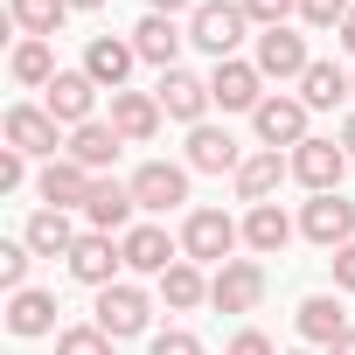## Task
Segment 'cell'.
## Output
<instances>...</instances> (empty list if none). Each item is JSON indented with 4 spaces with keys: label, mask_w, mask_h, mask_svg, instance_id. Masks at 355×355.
<instances>
[{
    "label": "cell",
    "mask_w": 355,
    "mask_h": 355,
    "mask_svg": "<svg viewBox=\"0 0 355 355\" xmlns=\"http://www.w3.org/2000/svg\"><path fill=\"white\" fill-rule=\"evenodd\" d=\"M244 244V223L223 209H189L182 216V258L189 265H230V251Z\"/></svg>",
    "instance_id": "obj_1"
},
{
    "label": "cell",
    "mask_w": 355,
    "mask_h": 355,
    "mask_svg": "<svg viewBox=\"0 0 355 355\" xmlns=\"http://www.w3.org/2000/svg\"><path fill=\"white\" fill-rule=\"evenodd\" d=\"M244 28H251L244 0H202V8L189 15V42H196L202 56H216V63H230V56H237Z\"/></svg>",
    "instance_id": "obj_2"
},
{
    "label": "cell",
    "mask_w": 355,
    "mask_h": 355,
    "mask_svg": "<svg viewBox=\"0 0 355 355\" xmlns=\"http://www.w3.org/2000/svg\"><path fill=\"white\" fill-rule=\"evenodd\" d=\"M306 105H300V91H272L258 112H251V125H258V146H272V153H293L300 139H313L306 132Z\"/></svg>",
    "instance_id": "obj_3"
},
{
    "label": "cell",
    "mask_w": 355,
    "mask_h": 355,
    "mask_svg": "<svg viewBox=\"0 0 355 355\" xmlns=\"http://www.w3.org/2000/svg\"><path fill=\"white\" fill-rule=\"evenodd\" d=\"M251 63H258V77H265V84H300V77L313 70V56H306V35H293V28H258V49H251Z\"/></svg>",
    "instance_id": "obj_4"
},
{
    "label": "cell",
    "mask_w": 355,
    "mask_h": 355,
    "mask_svg": "<svg viewBox=\"0 0 355 355\" xmlns=\"http://www.w3.org/2000/svg\"><path fill=\"white\" fill-rule=\"evenodd\" d=\"M63 265H70V279H77V286H91V293H105V286H119V279H125V251H119V237H105V230H84V237H77V251H70Z\"/></svg>",
    "instance_id": "obj_5"
},
{
    "label": "cell",
    "mask_w": 355,
    "mask_h": 355,
    "mask_svg": "<svg viewBox=\"0 0 355 355\" xmlns=\"http://www.w3.org/2000/svg\"><path fill=\"white\" fill-rule=\"evenodd\" d=\"M132 202H139L146 216L182 209V202H189V167H174V160H139V167H132Z\"/></svg>",
    "instance_id": "obj_6"
},
{
    "label": "cell",
    "mask_w": 355,
    "mask_h": 355,
    "mask_svg": "<svg viewBox=\"0 0 355 355\" xmlns=\"http://www.w3.org/2000/svg\"><path fill=\"white\" fill-rule=\"evenodd\" d=\"M258 300H265V265L258 258H230V265L209 272V306L216 313H251Z\"/></svg>",
    "instance_id": "obj_7"
},
{
    "label": "cell",
    "mask_w": 355,
    "mask_h": 355,
    "mask_svg": "<svg viewBox=\"0 0 355 355\" xmlns=\"http://www.w3.org/2000/svg\"><path fill=\"white\" fill-rule=\"evenodd\" d=\"M146 320H153V300H146V286L119 279V286H105V293H98V327H105L112 341H132V334H146Z\"/></svg>",
    "instance_id": "obj_8"
},
{
    "label": "cell",
    "mask_w": 355,
    "mask_h": 355,
    "mask_svg": "<svg viewBox=\"0 0 355 355\" xmlns=\"http://www.w3.org/2000/svg\"><path fill=\"white\" fill-rule=\"evenodd\" d=\"M300 237L306 244H320V251H341V244H355V202L334 189V196H313L306 209H300Z\"/></svg>",
    "instance_id": "obj_9"
},
{
    "label": "cell",
    "mask_w": 355,
    "mask_h": 355,
    "mask_svg": "<svg viewBox=\"0 0 355 355\" xmlns=\"http://www.w3.org/2000/svg\"><path fill=\"white\" fill-rule=\"evenodd\" d=\"M341 174H348V146H341V139H300V146H293V182H300V189L334 196Z\"/></svg>",
    "instance_id": "obj_10"
},
{
    "label": "cell",
    "mask_w": 355,
    "mask_h": 355,
    "mask_svg": "<svg viewBox=\"0 0 355 355\" xmlns=\"http://www.w3.org/2000/svg\"><path fill=\"white\" fill-rule=\"evenodd\" d=\"M209 98H216L223 112H258L272 91H265V77H258V63H251V56H230V63H216V70H209Z\"/></svg>",
    "instance_id": "obj_11"
},
{
    "label": "cell",
    "mask_w": 355,
    "mask_h": 355,
    "mask_svg": "<svg viewBox=\"0 0 355 355\" xmlns=\"http://www.w3.org/2000/svg\"><path fill=\"white\" fill-rule=\"evenodd\" d=\"M8 146H21L28 160H63L70 139H63V125H56L42 105H15V112H8Z\"/></svg>",
    "instance_id": "obj_12"
},
{
    "label": "cell",
    "mask_w": 355,
    "mask_h": 355,
    "mask_svg": "<svg viewBox=\"0 0 355 355\" xmlns=\"http://www.w3.org/2000/svg\"><path fill=\"white\" fill-rule=\"evenodd\" d=\"M153 98H160L167 119H182V125H202L209 105H216V98H209V77H196V70H160Z\"/></svg>",
    "instance_id": "obj_13"
},
{
    "label": "cell",
    "mask_w": 355,
    "mask_h": 355,
    "mask_svg": "<svg viewBox=\"0 0 355 355\" xmlns=\"http://www.w3.org/2000/svg\"><path fill=\"white\" fill-rule=\"evenodd\" d=\"M119 251H125V272H146V279H160L167 265H182V237H167L160 223H132L119 237Z\"/></svg>",
    "instance_id": "obj_14"
},
{
    "label": "cell",
    "mask_w": 355,
    "mask_h": 355,
    "mask_svg": "<svg viewBox=\"0 0 355 355\" xmlns=\"http://www.w3.org/2000/svg\"><path fill=\"white\" fill-rule=\"evenodd\" d=\"M132 182H112V174H98L91 182V196H84V223L91 230H105V237H125L132 230Z\"/></svg>",
    "instance_id": "obj_15"
},
{
    "label": "cell",
    "mask_w": 355,
    "mask_h": 355,
    "mask_svg": "<svg viewBox=\"0 0 355 355\" xmlns=\"http://www.w3.org/2000/svg\"><path fill=\"white\" fill-rule=\"evenodd\" d=\"M132 63H139L132 35H91V42H84V77H91L98 91H125Z\"/></svg>",
    "instance_id": "obj_16"
},
{
    "label": "cell",
    "mask_w": 355,
    "mask_h": 355,
    "mask_svg": "<svg viewBox=\"0 0 355 355\" xmlns=\"http://www.w3.org/2000/svg\"><path fill=\"white\" fill-rule=\"evenodd\" d=\"M91 105H98V84H91V77H84V70H56V84H49V91H42V112H49V119H56V125H70V132H77V125H91V119H98V112H91Z\"/></svg>",
    "instance_id": "obj_17"
},
{
    "label": "cell",
    "mask_w": 355,
    "mask_h": 355,
    "mask_svg": "<svg viewBox=\"0 0 355 355\" xmlns=\"http://www.w3.org/2000/svg\"><path fill=\"white\" fill-rule=\"evenodd\" d=\"M91 182H98V174H91V167H77V160L63 153V160H42V174H35V196H42V209H84Z\"/></svg>",
    "instance_id": "obj_18"
},
{
    "label": "cell",
    "mask_w": 355,
    "mask_h": 355,
    "mask_svg": "<svg viewBox=\"0 0 355 355\" xmlns=\"http://www.w3.org/2000/svg\"><path fill=\"white\" fill-rule=\"evenodd\" d=\"M286 174H293V153H272V146L244 153V167L230 174V182H237V202H251V209H258V202H272Z\"/></svg>",
    "instance_id": "obj_19"
},
{
    "label": "cell",
    "mask_w": 355,
    "mask_h": 355,
    "mask_svg": "<svg viewBox=\"0 0 355 355\" xmlns=\"http://www.w3.org/2000/svg\"><path fill=\"white\" fill-rule=\"evenodd\" d=\"M160 98L153 91H112V125H119V139L125 146H146L153 132H160Z\"/></svg>",
    "instance_id": "obj_20"
},
{
    "label": "cell",
    "mask_w": 355,
    "mask_h": 355,
    "mask_svg": "<svg viewBox=\"0 0 355 355\" xmlns=\"http://www.w3.org/2000/svg\"><path fill=\"white\" fill-rule=\"evenodd\" d=\"M244 167V153H237V139L223 132V125H189V174H237Z\"/></svg>",
    "instance_id": "obj_21"
},
{
    "label": "cell",
    "mask_w": 355,
    "mask_h": 355,
    "mask_svg": "<svg viewBox=\"0 0 355 355\" xmlns=\"http://www.w3.org/2000/svg\"><path fill=\"white\" fill-rule=\"evenodd\" d=\"M8 334H21V341L63 334V327H56V293H42V286H21V293H8Z\"/></svg>",
    "instance_id": "obj_22"
},
{
    "label": "cell",
    "mask_w": 355,
    "mask_h": 355,
    "mask_svg": "<svg viewBox=\"0 0 355 355\" xmlns=\"http://www.w3.org/2000/svg\"><path fill=\"white\" fill-rule=\"evenodd\" d=\"M293 320H300V341H306V348H334V341L348 334V313H341L334 293H306Z\"/></svg>",
    "instance_id": "obj_23"
},
{
    "label": "cell",
    "mask_w": 355,
    "mask_h": 355,
    "mask_svg": "<svg viewBox=\"0 0 355 355\" xmlns=\"http://www.w3.org/2000/svg\"><path fill=\"white\" fill-rule=\"evenodd\" d=\"M77 237H84V230L70 223V209H35V216H28V230H21V244H28L35 258H70V251H77Z\"/></svg>",
    "instance_id": "obj_24"
},
{
    "label": "cell",
    "mask_w": 355,
    "mask_h": 355,
    "mask_svg": "<svg viewBox=\"0 0 355 355\" xmlns=\"http://www.w3.org/2000/svg\"><path fill=\"white\" fill-rule=\"evenodd\" d=\"M182 42H189V28H174L167 15H146V21L132 28V49H139V63H153V70H182V63H174Z\"/></svg>",
    "instance_id": "obj_25"
},
{
    "label": "cell",
    "mask_w": 355,
    "mask_h": 355,
    "mask_svg": "<svg viewBox=\"0 0 355 355\" xmlns=\"http://www.w3.org/2000/svg\"><path fill=\"white\" fill-rule=\"evenodd\" d=\"M119 146H125V139H119V125H112V119H91V125H77V132H70V146H63V153H70L77 167L105 174V167L119 160Z\"/></svg>",
    "instance_id": "obj_26"
},
{
    "label": "cell",
    "mask_w": 355,
    "mask_h": 355,
    "mask_svg": "<svg viewBox=\"0 0 355 355\" xmlns=\"http://www.w3.org/2000/svg\"><path fill=\"white\" fill-rule=\"evenodd\" d=\"M293 230H300V223H293L279 202H258V209H244V244H251L258 258H279V251L293 244Z\"/></svg>",
    "instance_id": "obj_27"
},
{
    "label": "cell",
    "mask_w": 355,
    "mask_h": 355,
    "mask_svg": "<svg viewBox=\"0 0 355 355\" xmlns=\"http://www.w3.org/2000/svg\"><path fill=\"white\" fill-rule=\"evenodd\" d=\"M153 286H160L167 313H196V306H209V272H202V265H189V258H182V265H167Z\"/></svg>",
    "instance_id": "obj_28"
},
{
    "label": "cell",
    "mask_w": 355,
    "mask_h": 355,
    "mask_svg": "<svg viewBox=\"0 0 355 355\" xmlns=\"http://www.w3.org/2000/svg\"><path fill=\"white\" fill-rule=\"evenodd\" d=\"M348 98H355L348 70H341V63H320V56H313V70L300 77V105H306V112H334V105H348Z\"/></svg>",
    "instance_id": "obj_29"
},
{
    "label": "cell",
    "mask_w": 355,
    "mask_h": 355,
    "mask_svg": "<svg viewBox=\"0 0 355 355\" xmlns=\"http://www.w3.org/2000/svg\"><path fill=\"white\" fill-rule=\"evenodd\" d=\"M8 70H15V84L49 91V84H56V49H49V42H35V35H21V42H15V56H8Z\"/></svg>",
    "instance_id": "obj_30"
},
{
    "label": "cell",
    "mask_w": 355,
    "mask_h": 355,
    "mask_svg": "<svg viewBox=\"0 0 355 355\" xmlns=\"http://www.w3.org/2000/svg\"><path fill=\"white\" fill-rule=\"evenodd\" d=\"M8 15H15L21 35L49 42V35H63V21H70V0H8Z\"/></svg>",
    "instance_id": "obj_31"
},
{
    "label": "cell",
    "mask_w": 355,
    "mask_h": 355,
    "mask_svg": "<svg viewBox=\"0 0 355 355\" xmlns=\"http://www.w3.org/2000/svg\"><path fill=\"white\" fill-rule=\"evenodd\" d=\"M56 355H112V334H105L98 320H77V327L56 334Z\"/></svg>",
    "instance_id": "obj_32"
},
{
    "label": "cell",
    "mask_w": 355,
    "mask_h": 355,
    "mask_svg": "<svg viewBox=\"0 0 355 355\" xmlns=\"http://www.w3.org/2000/svg\"><path fill=\"white\" fill-rule=\"evenodd\" d=\"M28 265H35V251L15 237V244H0V286H8V293H21L28 286Z\"/></svg>",
    "instance_id": "obj_33"
},
{
    "label": "cell",
    "mask_w": 355,
    "mask_h": 355,
    "mask_svg": "<svg viewBox=\"0 0 355 355\" xmlns=\"http://www.w3.org/2000/svg\"><path fill=\"white\" fill-rule=\"evenodd\" d=\"M355 15V0H300V21L306 28H341Z\"/></svg>",
    "instance_id": "obj_34"
},
{
    "label": "cell",
    "mask_w": 355,
    "mask_h": 355,
    "mask_svg": "<svg viewBox=\"0 0 355 355\" xmlns=\"http://www.w3.org/2000/svg\"><path fill=\"white\" fill-rule=\"evenodd\" d=\"M146 355H202V341H196L189 327H160V334L146 341Z\"/></svg>",
    "instance_id": "obj_35"
},
{
    "label": "cell",
    "mask_w": 355,
    "mask_h": 355,
    "mask_svg": "<svg viewBox=\"0 0 355 355\" xmlns=\"http://www.w3.org/2000/svg\"><path fill=\"white\" fill-rule=\"evenodd\" d=\"M244 15L258 28H286V15H300V0H244Z\"/></svg>",
    "instance_id": "obj_36"
},
{
    "label": "cell",
    "mask_w": 355,
    "mask_h": 355,
    "mask_svg": "<svg viewBox=\"0 0 355 355\" xmlns=\"http://www.w3.org/2000/svg\"><path fill=\"white\" fill-rule=\"evenodd\" d=\"M28 182V153L21 146H0V189H21Z\"/></svg>",
    "instance_id": "obj_37"
},
{
    "label": "cell",
    "mask_w": 355,
    "mask_h": 355,
    "mask_svg": "<svg viewBox=\"0 0 355 355\" xmlns=\"http://www.w3.org/2000/svg\"><path fill=\"white\" fill-rule=\"evenodd\" d=\"M223 355H279V348H272V341H265V334H258V327H237V334H230V348H223Z\"/></svg>",
    "instance_id": "obj_38"
},
{
    "label": "cell",
    "mask_w": 355,
    "mask_h": 355,
    "mask_svg": "<svg viewBox=\"0 0 355 355\" xmlns=\"http://www.w3.org/2000/svg\"><path fill=\"white\" fill-rule=\"evenodd\" d=\"M327 265H334V293H355V244L327 251Z\"/></svg>",
    "instance_id": "obj_39"
},
{
    "label": "cell",
    "mask_w": 355,
    "mask_h": 355,
    "mask_svg": "<svg viewBox=\"0 0 355 355\" xmlns=\"http://www.w3.org/2000/svg\"><path fill=\"white\" fill-rule=\"evenodd\" d=\"M196 8H202V0H146V15H167V21L174 15H196Z\"/></svg>",
    "instance_id": "obj_40"
},
{
    "label": "cell",
    "mask_w": 355,
    "mask_h": 355,
    "mask_svg": "<svg viewBox=\"0 0 355 355\" xmlns=\"http://www.w3.org/2000/svg\"><path fill=\"white\" fill-rule=\"evenodd\" d=\"M334 42H341V49H348V56H355V15H348V21H341V28H334Z\"/></svg>",
    "instance_id": "obj_41"
},
{
    "label": "cell",
    "mask_w": 355,
    "mask_h": 355,
    "mask_svg": "<svg viewBox=\"0 0 355 355\" xmlns=\"http://www.w3.org/2000/svg\"><path fill=\"white\" fill-rule=\"evenodd\" d=\"M320 355H355V327H348V334H341L334 348H320Z\"/></svg>",
    "instance_id": "obj_42"
},
{
    "label": "cell",
    "mask_w": 355,
    "mask_h": 355,
    "mask_svg": "<svg viewBox=\"0 0 355 355\" xmlns=\"http://www.w3.org/2000/svg\"><path fill=\"white\" fill-rule=\"evenodd\" d=\"M341 146H348V160H355V112L341 119Z\"/></svg>",
    "instance_id": "obj_43"
},
{
    "label": "cell",
    "mask_w": 355,
    "mask_h": 355,
    "mask_svg": "<svg viewBox=\"0 0 355 355\" xmlns=\"http://www.w3.org/2000/svg\"><path fill=\"white\" fill-rule=\"evenodd\" d=\"M70 8H77V15H98V8H105V0H70Z\"/></svg>",
    "instance_id": "obj_44"
},
{
    "label": "cell",
    "mask_w": 355,
    "mask_h": 355,
    "mask_svg": "<svg viewBox=\"0 0 355 355\" xmlns=\"http://www.w3.org/2000/svg\"><path fill=\"white\" fill-rule=\"evenodd\" d=\"M286 355H313V348H286Z\"/></svg>",
    "instance_id": "obj_45"
},
{
    "label": "cell",
    "mask_w": 355,
    "mask_h": 355,
    "mask_svg": "<svg viewBox=\"0 0 355 355\" xmlns=\"http://www.w3.org/2000/svg\"><path fill=\"white\" fill-rule=\"evenodd\" d=\"M348 84H355V70H348Z\"/></svg>",
    "instance_id": "obj_46"
}]
</instances>
